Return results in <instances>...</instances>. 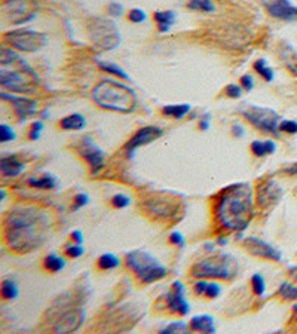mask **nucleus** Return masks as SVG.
<instances>
[{
	"mask_svg": "<svg viewBox=\"0 0 297 334\" xmlns=\"http://www.w3.org/2000/svg\"><path fill=\"white\" fill-rule=\"evenodd\" d=\"M48 217L36 207H18L5 218V241L17 252H30L46 239Z\"/></svg>",
	"mask_w": 297,
	"mask_h": 334,
	"instance_id": "obj_1",
	"label": "nucleus"
},
{
	"mask_svg": "<svg viewBox=\"0 0 297 334\" xmlns=\"http://www.w3.org/2000/svg\"><path fill=\"white\" fill-rule=\"evenodd\" d=\"M215 220L230 232H242L254 215L253 189L247 183H239L224 189L215 201Z\"/></svg>",
	"mask_w": 297,
	"mask_h": 334,
	"instance_id": "obj_2",
	"label": "nucleus"
},
{
	"mask_svg": "<svg viewBox=\"0 0 297 334\" xmlns=\"http://www.w3.org/2000/svg\"><path fill=\"white\" fill-rule=\"evenodd\" d=\"M92 100L101 109L128 113L135 109L137 95L135 92L124 84L106 81L98 84L91 92Z\"/></svg>",
	"mask_w": 297,
	"mask_h": 334,
	"instance_id": "obj_3",
	"label": "nucleus"
},
{
	"mask_svg": "<svg viewBox=\"0 0 297 334\" xmlns=\"http://www.w3.org/2000/svg\"><path fill=\"white\" fill-rule=\"evenodd\" d=\"M127 266L143 284H153L167 276V267L159 260L144 250H134L125 257Z\"/></svg>",
	"mask_w": 297,
	"mask_h": 334,
	"instance_id": "obj_4",
	"label": "nucleus"
},
{
	"mask_svg": "<svg viewBox=\"0 0 297 334\" xmlns=\"http://www.w3.org/2000/svg\"><path fill=\"white\" fill-rule=\"evenodd\" d=\"M235 261L236 260L232 255L218 252L195 263L192 267V275L202 279H232L236 275Z\"/></svg>",
	"mask_w": 297,
	"mask_h": 334,
	"instance_id": "obj_5",
	"label": "nucleus"
},
{
	"mask_svg": "<svg viewBox=\"0 0 297 334\" xmlns=\"http://www.w3.org/2000/svg\"><path fill=\"white\" fill-rule=\"evenodd\" d=\"M36 79V75L29 67L27 63H24L18 70H6L2 69L0 72V84L5 89L11 92H20V94H30L33 92V82L29 79Z\"/></svg>",
	"mask_w": 297,
	"mask_h": 334,
	"instance_id": "obj_6",
	"label": "nucleus"
},
{
	"mask_svg": "<svg viewBox=\"0 0 297 334\" xmlns=\"http://www.w3.org/2000/svg\"><path fill=\"white\" fill-rule=\"evenodd\" d=\"M242 116L260 131L266 132H276L279 128V115L267 107H257V106H248L245 110H241Z\"/></svg>",
	"mask_w": 297,
	"mask_h": 334,
	"instance_id": "obj_7",
	"label": "nucleus"
},
{
	"mask_svg": "<svg viewBox=\"0 0 297 334\" xmlns=\"http://www.w3.org/2000/svg\"><path fill=\"white\" fill-rule=\"evenodd\" d=\"M5 41L9 43L12 48L24 51V52H33L41 49L43 45L46 43V39L42 33H38L35 30H14L11 33L6 35Z\"/></svg>",
	"mask_w": 297,
	"mask_h": 334,
	"instance_id": "obj_8",
	"label": "nucleus"
},
{
	"mask_svg": "<svg viewBox=\"0 0 297 334\" xmlns=\"http://www.w3.org/2000/svg\"><path fill=\"white\" fill-rule=\"evenodd\" d=\"M3 17L12 24L27 23L35 17V5L32 0H6L3 3Z\"/></svg>",
	"mask_w": 297,
	"mask_h": 334,
	"instance_id": "obj_9",
	"label": "nucleus"
},
{
	"mask_svg": "<svg viewBox=\"0 0 297 334\" xmlns=\"http://www.w3.org/2000/svg\"><path fill=\"white\" fill-rule=\"evenodd\" d=\"M112 24L113 23L104 21V20H98V21H95V24H92L94 30L91 35L95 41V45L101 46L103 49H113V48H116L118 43L121 42V38H119L121 35L116 30V27L109 30Z\"/></svg>",
	"mask_w": 297,
	"mask_h": 334,
	"instance_id": "obj_10",
	"label": "nucleus"
},
{
	"mask_svg": "<svg viewBox=\"0 0 297 334\" xmlns=\"http://www.w3.org/2000/svg\"><path fill=\"white\" fill-rule=\"evenodd\" d=\"M165 301H167V307L172 313L184 316L190 310V304L184 297V287L180 281L172 282L171 290L165 294Z\"/></svg>",
	"mask_w": 297,
	"mask_h": 334,
	"instance_id": "obj_11",
	"label": "nucleus"
},
{
	"mask_svg": "<svg viewBox=\"0 0 297 334\" xmlns=\"http://www.w3.org/2000/svg\"><path fill=\"white\" fill-rule=\"evenodd\" d=\"M79 153L89 164L92 174H98L104 168V153L89 137H86L81 141Z\"/></svg>",
	"mask_w": 297,
	"mask_h": 334,
	"instance_id": "obj_12",
	"label": "nucleus"
},
{
	"mask_svg": "<svg viewBox=\"0 0 297 334\" xmlns=\"http://www.w3.org/2000/svg\"><path fill=\"white\" fill-rule=\"evenodd\" d=\"M244 247L247 248L248 252H251L255 257H261V258H266V260H272V261H281L282 255L281 252L273 248L270 244L255 238V236H248L245 238L244 241Z\"/></svg>",
	"mask_w": 297,
	"mask_h": 334,
	"instance_id": "obj_13",
	"label": "nucleus"
},
{
	"mask_svg": "<svg viewBox=\"0 0 297 334\" xmlns=\"http://www.w3.org/2000/svg\"><path fill=\"white\" fill-rule=\"evenodd\" d=\"M269 15L284 21H297V8L288 0H261Z\"/></svg>",
	"mask_w": 297,
	"mask_h": 334,
	"instance_id": "obj_14",
	"label": "nucleus"
},
{
	"mask_svg": "<svg viewBox=\"0 0 297 334\" xmlns=\"http://www.w3.org/2000/svg\"><path fill=\"white\" fill-rule=\"evenodd\" d=\"M162 135H164V131L161 128H158V126H144V128L138 129L134 134V137H131V140L125 146V149L128 152H134L135 149H138L141 146H147L152 141H156Z\"/></svg>",
	"mask_w": 297,
	"mask_h": 334,
	"instance_id": "obj_15",
	"label": "nucleus"
},
{
	"mask_svg": "<svg viewBox=\"0 0 297 334\" xmlns=\"http://www.w3.org/2000/svg\"><path fill=\"white\" fill-rule=\"evenodd\" d=\"M84 318H85V313L81 309L69 310V312L63 313L57 319V322L54 324L52 330L55 333H73V331H76L82 325Z\"/></svg>",
	"mask_w": 297,
	"mask_h": 334,
	"instance_id": "obj_16",
	"label": "nucleus"
},
{
	"mask_svg": "<svg viewBox=\"0 0 297 334\" xmlns=\"http://www.w3.org/2000/svg\"><path fill=\"white\" fill-rule=\"evenodd\" d=\"M281 195H282V190L275 181H266V183L260 184V187L257 190L255 201L260 208H267V207L276 204L278 199L281 198Z\"/></svg>",
	"mask_w": 297,
	"mask_h": 334,
	"instance_id": "obj_17",
	"label": "nucleus"
},
{
	"mask_svg": "<svg viewBox=\"0 0 297 334\" xmlns=\"http://www.w3.org/2000/svg\"><path fill=\"white\" fill-rule=\"evenodd\" d=\"M2 98L8 100L12 103L14 106V112L20 119H26L27 116H32L36 113L38 110V103L32 98L27 97H15V95H9L6 92H2Z\"/></svg>",
	"mask_w": 297,
	"mask_h": 334,
	"instance_id": "obj_18",
	"label": "nucleus"
},
{
	"mask_svg": "<svg viewBox=\"0 0 297 334\" xmlns=\"http://www.w3.org/2000/svg\"><path fill=\"white\" fill-rule=\"evenodd\" d=\"M144 208L149 214H155V217H159V218H171V217L177 215V212H178V207L165 199L147 201L144 204Z\"/></svg>",
	"mask_w": 297,
	"mask_h": 334,
	"instance_id": "obj_19",
	"label": "nucleus"
},
{
	"mask_svg": "<svg viewBox=\"0 0 297 334\" xmlns=\"http://www.w3.org/2000/svg\"><path fill=\"white\" fill-rule=\"evenodd\" d=\"M0 169L3 177H17L24 171V164L15 156H2L0 159Z\"/></svg>",
	"mask_w": 297,
	"mask_h": 334,
	"instance_id": "obj_20",
	"label": "nucleus"
},
{
	"mask_svg": "<svg viewBox=\"0 0 297 334\" xmlns=\"http://www.w3.org/2000/svg\"><path fill=\"white\" fill-rule=\"evenodd\" d=\"M189 328L196 333H215V325L214 319L210 315H196L190 319Z\"/></svg>",
	"mask_w": 297,
	"mask_h": 334,
	"instance_id": "obj_21",
	"label": "nucleus"
},
{
	"mask_svg": "<svg viewBox=\"0 0 297 334\" xmlns=\"http://www.w3.org/2000/svg\"><path fill=\"white\" fill-rule=\"evenodd\" d=\"M153 17L161 33H167L175 21V14L172 11H156Z\"/></svg>",
	"mask_w": 297,
	"mask_h": 334,
	"instance_id": "obj_22",
	"label": "nucleus"
},
{
	"mask_svg": "<svg viewBox=\"0 0 297 334\" xmlns=\"http://www.w3.org/2000/svg\"><path fill=\"white\" fill-rule=\"evenodd\" d=\"M60 126L66 131H79L85 126V118L79 113H73V115L63 118L60 122Z\"/></svg>",
	"mask_w": 297,
	"mask_h": 334,
	"instance_id": "obj_23",
	"label": "nucleus"
},
{
	"mask_svg": "<svg viewBox=\"0 0 297 334\" xmlns=\"http://www.w3.org/2000/svg\"><path fill=\"white\" fill-rule=\"evenodd\" d=\"M29 186L35 187V189H41V190H52L57 187V180L55 177L45 174L42 177H35L29 180Z\"/></svg>",
	"mask_w": 297,
	"mask_h": 334,
	"instance_id": "obj_24",
	"label": "nucleus"
},
{
	"mask_svg": "<svg viewBox=\"0 0 297 334\" xmlns=\"http://www.w3.org/2000/svg\"><path fill=\"white\" fill-rule=\"evenodd\" d=\"M276 149L275 143L267 140V141H258L255 140L251 143V152L254 153L257 158H261V156H266V155H270L273 153Z\"/></svg>",
	"mask_w": 297,
	"mask_h": 334,
	"instance_id": "obj_25",
	"label": "nucleus"
},
{
	"mask_svg": "<svg viewBox=\"0 0 297 334\" xmlns=\"http://www.w3.org/2000/svg\"><path fill=\"white\" fill-rule=\"evenodd\" d=\"M43 266H45L46 270L57 273V272H60V270H63L66 267V260L63 257L57 255V254H49V255L45 257Z\"/></svg>",
	"mask_w": 297,
	"mask_h": 334,
	"instance_id": "obj_26",
	"label": "nucleus"
},
{
	"mask_svg": "<svg viewBox=\"0 0 297 334\" xmlns=\"http://www.w3.org/2000/svg\"><path fill=\"white\" fill-rule=\"evenodd\" d=\"M162 112H164V115H167L170 118L181 119L190 112V106L189 104H171V106H165Z\"/></svg>",
	"mask_w": 297,
	"mask_h": 334,
	"instance_id": "obj_27",
	"label": "nucleus"
},
{
	"mask_svg": "<svg viewBox=\"0 0 297 334\" xmlns=\"http://www.w3.org/2000/svg\"><path fill=\"white\" fill-rule=\"evenodd\" d=\"M98 267L101 269V270H110V269H116L119 264H121V261H119V258L115 255V254H112V252H104V254H101L100 257H98Z\"/></svg>",
	"mask_w": 297,
	"mask_h": 334,
	"instance_id": "obj_28",
	"label": "nucleus"
},
{
	"mask_svg": "<svg viewBox=\"0 0 297 334\" xmlns=\"http://www.w3.org/2000/svg\"><path fill=\"white\" fill-rule=\"evenodd\" d=\"M0 292L5 300H14L18 297V285L12 279H3L0 285Z\"/></svg>",
	"mask_w": 297,
	"mask_h": 334,
	"instance_id": "obj_29",
	"label": "nucleus"
},
{
	"mask_svg": "<svg viewBox=\"0 0 297 334\" xmlns=\"http://www.w3.org/2000/svg\"><path fill=\"white\" fill-rule=\"evenodd\" d=\"M98 67L101 69V70H104V72H107V73H110V75H113V76H116V78H119V79H124V81H129V76H128L127 73L118 66V64H113V63H106V61H98Z\"/></svg>",
	"mask_w": 297,
	"mask_h": 334,
	"instance_id": "obj_30",
	"label": "nucleus"
},
{
	"mask_svg": "<svg viewBox=\"0 0 297 334\" xmlns=\"http://www.w3.org/2000/svg\"><path fill=\"white\" fill-rule=\"evenodd\" d=\"M254 70L266 82H270V81L273 79V72H272V69L266 64L264 60H257V61H255Z\"/></svg>",
	"mask_w": 297,
	"mask_h": 334,
	"instance_id": "obj_31",
	"label": "nucleus"
},
{
	"mask_svg": "<svg viewBox=\"0 0 297 334\" xmlns=\"http://www.w3.org/2000/svg\"><path fill=\"white\" fill-rule=\"evenodd\" d=\"M278 294L285 300H297V285L282 282L278 288Z\"/></svg>",
	"mask_w": 297,
	"mask_h": 334,
	"instance_id": "obj_32",
	"label": "nucleus"
},
{
	"mask_svg": "<svg viewBox=\"0 0 297 334\" xmlns=\"http://www.w3.org/2000/svg\"><path fill=\"white\" fill-rule=\"evenodd\" d=\"M187 328H189V324H186V322H183V321H174V322L168 324L167 327H164V328L161 330V333L162 334L186 333Z\"/></svg>",
	"mask_w": 297,
	"mask_h": 334,
	"instance_id": "obj_33",
	"label": "nucleus"
},
{
	"mask_svg": "<svg viewBox=\"0 0 297 334\" xmlns=\"http://www.w3.org/2000/svg\"><path fill=\"white\" fill-rule=\"evenodd\" d=\"M251 288L255 295L263 297V294L266 291V284H264V278L260 273H254L251 276Z\"/></svg>",
	"mask_w": 297,
	"mask_h": 334,
	"instance_id": "obj_34",
	"label": "nucleus"
},
{
	"mask_svg": "<svg viewBox=\"0 0 297 334\" xmlns=\"http://www.w3.org/2000/svg\"><path fill=\"white\" fill-rule=\"evenodd\" d=\"M187 6L193 11H202V12L214 11V3L211 0H189Z\"/></svg>",
	"mask_w": 297,
	"mask_h": 334,
	"instance_id": "obj_35",
	"label": "nucleus"
},
{
	"mask_svg": "<svg viewBox=\"0 0 297 334\" xmlns=\"http://www.w3.org/2000/svg\"><path fill=\"white\" fill-rule=\"evenodd\" d=\"M112 205L115 207V208H127L128 205H129V198H128L127 195H124V193H116L113 198H112Z\"/></svg>",
	"mask_w": 297,
	"mask_h": 334,
	"instance_id": "obj_36",
	"label": "nucleus"
},
{
	"mask_svg": "<svg viewBox=\"0 0 297 334\" xmlns=\"http://www.w3.org/2000/svg\"><path fill=\"white\" fill-rule=\"evenodd\" d=\"M15 138V132L12 131V128L6 124H2L0 125V141L2 143H8L11 140Z\"/></svg>",
	"mask_w": 297,
	"mask_h": 334,
	"instance_id": "obj_37",
	"label": "nucleus"
},
{
	"mask_svg": "<svg viewBox=\"0 0 297 334\" xmlns=\"http://www.w3.org/2000/svg\"><path fill=\"white\" fill-rule=\"evenodd\" d=\"M84 247L82 245H79V244H75V245H69V247H66V254H67V257H72V258H78V257H81V255H84Z\"/></svg>",
	"mask_w": 297,
	"mask_h": 334,
	"instance_id": "obj_38",
	"label": "nucleus"
},
{
	"mask_svg": "<svg viewBox=\"0 0 297 334\" xmlns=\"http://www.w3.org/2000/svg\"><path fill=\"white\" fill-rule=\"evenodd\" d=\"M128 18H129V21H132L134 24H140V23H143V21L146 20V14H144V11H141V9H132V11H129Z\"/></svg>",
	"mask_w": 297,
	"mask_h": 334,
	"instance_id": "obj_39",
	"label": "nucleus"
},
{
	"mask_svg": "<svg viewBox=\"0 0 297 334\" xmlns=\"http://www.w3.org/2000/svg\"><path fill=\"white\" fill-rule=\"evenodd\" d=\"M89 202V198L86 193H78L75 198H73V211H78L82 207H85L86 204Z\"/></svg>",
	"mask_w": 297,
	"mask_h": 334,
	"instance_id": "obj_40",
	"label": "nucleus"
},
{
	"mask_svg": "<svg viewBox=\"0 0 297 334\" xmlns=\"http://www.w3.org/2000/svg\"><path fill=\"white\" fill-rule=\"evenodd\" d=\"M279 129L287 132V134H297V122L285 119V121L279 122Z\"/></svg>",
	"mask_w": 297,
	"mask_h": 334,
	"instance_id": "obj_41",
	"label": "nucleus"
},
{
	"mask_svg": "<svg viewBox=\"0 0 297 334\" xmlns=\"http://www.w3.org/2000/svg\"><path fill=\"white\" fill-rule=\"evenodd\" d=\"M221 292V287L217 282H208L207 285V291H205V297L208 298H217Z\"/></svg>",
	"mask_w": 297,
	"mask_h": 334,
	"instance_id": "obj_42",
	"label": "nucleus"
},
{
	"mask_svg": "<svg viewBox=\"0 0 297 334\" xmlns=\"http://www.w3.org/2000/svg\"><path fill=\"white\" fill-rule=\"evenodd\" d=\"M226 95L230 97V98H239V97H241V88L235 84L227 85V88H226Z\"/></svg>",
	"mask_w": 297,
	"mask_h": 334,
	"instance_id": "obj_43",
	"label": "nucleus"
},
{
	"mask_svg": "<svg viewBox=\"0 0 297 334\" xmlns=\"http://www.w3.org/2000/svg\"><path fill=\"white\" fill-rule=\"evenodd\" d=\"M170 242L174 244V245H177V247H180V248L184 247V238H183V235H181L180 232H172V233H171Z\"/></svg>",
	"mask_w": 297,
	"mask_h": 334,
	"instance_id": "obj_44",
	"label": "nucleus"
},
{
	"mask_svg": "<svg viewBox=\"0 0 297 334\" xmlns=\"http://www.w3.org/2000/svg\"><path fill=\"white\" fill-rule=\"evenodd\" d=\"M43 124L41 121H38V122H35L33 125H32V129H30V140H38L39 138V135H41V131H42Z\"/></svg>",
	"mask_w": 297,
	"mask_h": 334,
	"instance_id": "obj_45",
	"label": "nucleus"
},
{
	"mask_svg": "<svg viewBox=\"0 0 297 334\" xmlns=\"http://www.w3.org/2000/svg\"><path fill=\"white\" fill-rule=\"evenodd\" d=\"M107 11H109V14L113 15V17H121L124 8H122V5H119V3H110L109 8H107Z\"/></svg>",
	"mask_w": 297,
	"mask_h": 334,
	"instance_id": "obj_46",
	"label": "nucleus"
},
{
	"mask_svg": "<svg viewBox=\"0 0 297 334\" xmlns=\"http://www.w3.org/2000/svg\"><path fill=\"white\" fill-rule=\"evenodd\" d=\"M287 67L294 76H297V54H293L291 57L287 58Z\"/></svg>",
	"mask_w": 297,
	"mask_h": 334,
	"instance_id": "obj_47",
	"label": "nucleus"
},
{
	"mask_svg": "<svg viewBox=\"0 0 297 334\" xmlns=\"http://www.w3.org/2000/svg\"><path fill=\"white\" fill-rule=\"evenodd\" d=\"M241 85H242V88L245 89V91H251L253 89V78L250 76V75H244L242 78H241Z\"/></svg>",
	"mask_w": 297,
	"mask_h": 334,
	"instance_id": "obj_48",
	"label": "nucleus"
},
{
	"mask_svg": "<svg viewBox=\"0 0 297 334\" xmlns=\"http://www.w3.org/2000/svg\"><path fill=\"white\" fill-rule=\"evenodd\" d=\"M70 238L73 239V242H75V244H79V245H81V244L84 242V235H82V232H81V230H73V232H72V235H70Z\"/></svg>",
	"mask_w": 297,
	"mask_h": 334,
	"instance_id": "obj_49",
	"label": "nucleus"
},
{
	"mask_svg": "<svg viewBox=\"0 0 297 334\" xmlns=\"http://www.w3.org/2000/svg\"><path fill=\"white\" fill-rule=\"evenodd\" d=\"M233 135H238V137H242L244 135V128L241 125H233Z\"/></svg>",
	"mask_w": 297,
	"mask_h": 334,
	"instance_id": "obj_50",
	"label": "nucleus"
},
{
	"mask_svg": "<svg viewBox=\"0 0 297 334\" xmlns=\"http://www.w3.org/2000/svg\"><path fill=\"white\" fill-rule=\"evenodd\" d=\"M208 126H210V119H208V118H205V119H202V121L199 122V128H201L202 131H207Z\"/></svg>",
	"mask_w": 297,
	"mask_h": 334,
	"instance_id": "obj_51",
	"label": "nucleus"
},
{
	"mask_svg": "<svg viewBox=\"0 0 297 334\" xmlns=\"http://www.w3.org/2000/svg\"><path fill=\"white\" fill-rule=\"evenodd\" d=\"M290 275H291V278H293V279H296L297 281V266L290 267Z\"/></svg>",
	"mask_w": 297,
	"mask_h": 334,
	"instance_id": "obj_52",
	"label": "nucleus"
},
{
	"mask_svg": "<svg viewBox=\"0 0 297 334\" xmlns=\"http://www.w3.org/2000/svg\"><path fill=\"white\" fill-rule=\"evenodd\" d=\"M218 244H220V245H226V239L220 238V239H218Z\"/></svg>",
	"mask_w": 297,
	"mask_h": 334,
	"instance_id": "obj_53",
	"label": "nucleus"
},
{
	"mask_svg": "<svg viewBox=\"0 0 297 334\" xmlns=\"http://www.w3.org/2000/svg\"><path fill=\"white\" fill-rule=\"evenodd\" d=\"M294 312H296V313H297V304H296V306H294Z\"/></svg>",
	"mask_w": 297,
	"mask_h": 334,
	"instance_id": "obj_54",
	"label": "nucleus"
}]
</instances>
